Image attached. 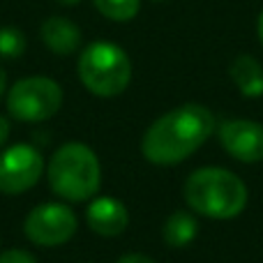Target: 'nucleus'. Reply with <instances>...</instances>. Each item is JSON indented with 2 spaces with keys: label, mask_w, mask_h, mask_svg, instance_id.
<instances>
[{
  "label": "nucleus",
  "mask_w": 263,
  "mask_h": 263,
  "mask_svg": "<svg viewBox=\"0 0 263 263\" xmlns=\"http://www.w3.org/2000/svg\"><path fill=\"white\" fill-rule=\"evenodd\" d=\"M185 199L199 215L210 219H231L245 210L247 187L236 173L227 168L205 166L187 178Z\"/></svg>",
  "instance_id": "2"
},
{
  "label": "nucleus",
  "mask_w": 263,
  "mask_h": 263,
  "mask_svg": "<svg viewBox=\"0 0 263 263\" xmlns=\"http://www.w3.org/2000/svg\"><path fill=\"white\" fill-rule=\"evenodd\" d=\"M118 263H155V261L143 254H125L123 259H118Z\"/></svg>",
  "instance_id": "16"
},
{
  "label": "nucleus",
  "mask_w": 263,
  "mask_h": 263,
  "mask_svg": "<svg viewBox=\"0 0 263 263\" xmlns=\"http://www.w3.org/2000/svg\"><path fill=\"white\" fill-rule=\"evenodd\" d=\"M100 14L111 21H132L139 14L141 0H92Z\"/></svg>",
  "instance_id": "13"
},
{
  "label": "nucleus",
  "mask_w": 263,
  "mask_h": 263,
  "mask_svg": "<svg viewBox=\"0 0 263 263\" xmlns=\"http://www.w3.org/2000/svg\"><path fill=\"white\" fill-rule=\"evenodd\" d=\"M63 106V88L46 77L21 79L7 92V111L23 123H42Z\"/></svg>",
  "instance_id": "5"
},
{
  "label": "nucleus",
  "mask_w": 263,
  "mask_h": 263,
  "mask_svg": "<svg viewBox=\"0 0 263 263\" xmlns=\"http://www.w3.org/2000/svg\"><path fill=\"white\" fill-rule=\"evenodd\" d=\"M0 263H37V261L26 250H7L0 254Z\"/></svg>",
  "instance_id": "15"
},
{
  "label": "nucleus",
  "mask_w": 263,
  "mask_h": 263,
  "mask_svg": "<svg viewBox=\"0 0 263 263\" xmlns=\"http://www.w3.org/2000/svg\"><path fill=\"white\" fill-rule=\"evenodd\" d=\"M256 32H259V42L263 44V12L259 14V21H256Z\"/></svg>",
  "instance_id": "18"
},
{
  "label": "nucleus",
  "mask_w": 263,
  "mask_h": 263,
  "mask_svg": "<svg viewBox=\"0 0 263 263\" xmlns=\"http://www.w3.org/2000/svg\"><path fill=\"white\" fill-rule=\"evenodd\" d=\"M88 224L100 236H120L129 224V213L118 199L102 196L88 205Z\"/></svg>",
  "instance_id": "9"
},
{
  "label": "nucleus",
  "mask_w": 263,
  "mask_h": 263,
  "mask_svg": "<svg viewBox=\"0 0 263 263\" xmlns=\"http://www.w3.org/2000/svg\"><path fill=\"white\" fill-rule=\"evenodd\" d=\"M55 3H60V5H77V3H81V0H55Z\"/></svg>",
  "instance_id": "20"
},
{
  "label": "nucleus",
  "mask_w": 263,
  "mask_h": 263,
  "mask_svg": "<svg viewBox=\"0 0 263 263\" xmlns=\"http://www.w3.org/2000/svg\"><path fill=\"white\" fill-rule=\"evenodd\" d=\"M231 79L236 88L245 97H261L263 95V65L252 55H238L231 63Z\"/></svg>",
  "instance_id": "11"
},
{
  "label": "nucleus",
  "mask_w": 263,
  "mask_h": 263,
  "mask_svg": "<svg viewBox=\"0 0 263 263\" xmlns=\"http://www.w3.org/2000/svg\"><path fill=\"white\" fill-rule=\"evenodd\" d=\"M26 236L35 245L55 247L67 242L77 233V215L69 205L63 203H44L30 210L26 217Z\"/></svg>",
  "instance_id": "6"
},
{
  "label": "nucleus",
  "mask_w": 263,
  "mask_h": 263,
  "mask_svg": "<svg viewBox=\"0 0 263 263\" xmlns=\"http://www.w3.org/2000/svg\"><path fill=\"white\" fill-rule=\"evenodd\" d=\"M79 79L92 95L116 97L132 81V60L114 42H92L79 55Z\"/></svg>",
  "instance_id": "4"
},
{
  "label": "nucleus",
  "mask_w": 263,
  "mask_h": 263,
  "mask_svg": "<svg viewBox=\"0 0 263 263\" xmlns=\"http://www.w3.org/2000/svg\"><path fill=\"white\" fill-rule=\"evenodd\" d=\"M42 42L55 55H72L81 44V30L77 23L63 16H49L40 26Z\"/></svg>",
  "instance_id": "10"
},
{
  "label": "nucleus",
  "mask_w": 263,
  "mask_h": 263,
  "mask_svg": "<svg viewBox=\"0 0 263 263\" xmlns=\"http://www.w3.org/2000/svg\"><path fill=\"white\" fill-rule=\"evenodd\" d=\"M100 159L88 145L65 143L49 162V185L67 201H88L100 190Z\"/></svg>",
  "instance_id": "3"
},
{
  "label": "nucleus",
  "mask_w": 263,
  "mask_h": 263,
  "mask_svg": "<svg viewBox=\"0 0 263 263\" xmlns=\"http://www.w3.org/2000/svg\"><path fill=\"white\" fill-rule=\"evenodd\" d=\"M44 159L40 150L28 143H18L0 153V192L3 194H23L37 185Z\"/></svg>",
  "instance_id": "7"
},
{
  "label": "nucleus",
  "mask_w": 263,
  "mask_h": 263,
  "mask_svg": "<svg viewBox=\"0 0 263 263\" xmlns=\"http://www.w3.org/2000/svg\"><path fill=\"white\" fill-rule=\"evenodd\" d=\"M215 132V116L201 104H185L164 114L141 141L143 157L159 166L180 164L194 155Z\"/></svg>",
  "instance_id": "1"
},
{
  "label": "nucleus",
  "mask_w": 263,
  "mask_h": 263,
  "mask_svg": "<svg viewBox=\"0 0 263 263\" xmlns=\"http://www.w3.org/2000/svg\"><path fill=\"white\" fill-rule=\"evenodd\" d=\"M26 51V37L16 28H0V58H18Z\"/></svg>",
  "instance_id": "14"
},
{
  "label": "nucleus",
  "mask_w": 263,
  "mask_h": 263,
  "mask_svg": "<svg viewBox=\"0 0 263 263\" xmlns=\"http://www.w3.org/2000/svg\"><path fill=\"white\" fill-rule=\"evenodd\" d=\"M5 83H7V79H5V72L0 69V100H3V95H5Z\"/></svg>",
  "instance_id": "19"
},
{
  "label": "nucleus",
  "mask_w": 263,
  "mask_h": 263,
  "mask_svg": "<svg viewBox=\"0 0 263 263\" xmlns=\"http://www.w3.org/2000/svg\"><path fill=\"white\" fill-rule=\"evenodd\" d=\"M196 231H199L196 219L192 217L190 213H185V210H178V213H173L171 217L166 219L164 231H162V238H164V242H166L168 247L180 250V247L190 245V242L194 240Z\"/></svg>",
  "instance_id": "12"
},
{
  "label": "nucleus",
  "mask_w": 263,
  "mask_h": 263,
  "mask_svg": "<svg viewBox=\"0 0 263 263\" xmlns=\"http://www.w3.org/2000/svg\"><path fill=\"white\" fill-rule=\"evenodd\" d=\"M7 136H9V123H7V118L0 116V145L7 141Z\"/></svg>",
  "instance_id": "17"
},
{
  "label": "nucleus",
  "mask_w": 263,
  "mask_h": 263,
  "mask_svg": "<svg viewBox=\"0 0 263 263\" xmlns=\"http://www.w3.org/2000/svg\"><path fill=\"white\" fill-rule=\"evenodd\" d=\"M219 143L233 159L254 164L263 159V125L254 120L236 118L219 127Z\"/></svg>",
  "instance_id": "8"
}]
</instances>
